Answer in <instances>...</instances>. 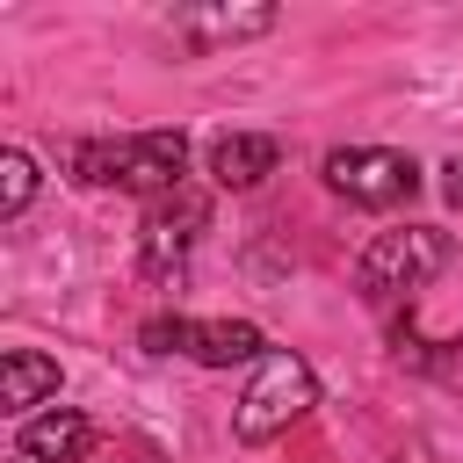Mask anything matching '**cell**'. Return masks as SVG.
Segmentation results:
<instances>
[{
	"instance_id": "obj_1",
	"label": "cell",
	"mask_w": 463,
	"mask_h": 463,
	"mask_svg": "<svg viewBox=\"0 0 463 463\" xmlns=\"http://www.w3.org/2000/svg\"><path fill=\"white\" fill-rule=\"evenodd\" d=\"M72 181L87 188H130V195H166L188 174V137L181 130H130V137H87L65 152Z\"/></svg>"
},
{
	"instance_id": "obj_2",
	"label": "cell",
	"mask_w": 463,
	"mask_h": 463,
	"mask_svg": "<svg viewBox=\"0 0 463 463\" xmlns=\"http://www.w3.org/2000/svg\"><path fill=\"white\" fill-rule=\"evenodd\" d=\"M311 405H318V376H311V362L289 354V347H275V354L253 369V383H246V398H239V412H232V434H239L246 449H253V441H275V434L297 427Z\"/></svg>"
},
{
	"instance_id": "obj_3",
	"label": "cell",
	"mask_w": 463,
	"mask_h": 463,
	"mask_svg": "<svg viewBox=\"0 0 463 463\" xmlns=\"http://www.w3.org/2000/svg\"><path fill=\"white\" fill-rule=\"evenodd\" d=\"M203 224H210V195H203L195 181L152 195V203H145V224H137V260H145V275H152V282H174L181 260L195 253Z\"/></svg>"
},
{
	"instance_id": "obj_4",
	"label": "cell",
	"mask_w": 463,
	"mask_h": 463,
	"mask_svg": "<svg viewBox=\"0 0 463 463\" xmlns=\"http://www.w3.org/2000/svg\"><path fill=\"white\" fill-rule=\"evenodd\" d=\"M441 260H449V239H441V232H427V224H405V232H376V239L362 246L354 282H362V297H369V304H391V297L420 289Z\"/></svg>"
},
{
	"instance_id": "obj_5",
	"label": "cell",
	"mask_w": 463,
	"mask_h": 463,
	"mask_svg": "<svg viewBox=\"0 0 463 463\" xmlns=\"http://www.w3.org/2000/svg\"><path fill=\"white\" fill-rule=\"evenodd\" d=\"M326 188L362 203V210H398L420 188V159L383 152V145H340V152H326Z\"/></svg>"
},
{
	"instance_id": "obj_6",
	"label": "cell",
	"mask_w": 463,
	"mask_h": 463,
	"mask_svg": "<svg viewBox=\"0 0 463 463\" xmlns=\"http://www.w3.org/2000/svg\"><path fill=\"white\" fill-rule=\"evenodd\" d=\"M275 137H260V130H232V137H217L210 145V181L217 188H260L268 174H275Z\"/></svg>"
},
{
	"instance_id": "obj_7",
	"label": "cell",
	"mask_w": 463,
	"mask_h": 463,
	"mask_svg": "<svg viewBox=\"0 0 463 463\" xmlns=\"http://www.w3.org/2000/svg\"><path fill=\"white\" fill-rule=\"evenodd\" d=\"M87 449H94V427H87V412H72V405L36 412V420L22 427V456H29V463H80Z\"/></svg>"
},
{
	"instance_id": "obj_8",
	"label": "cell",
	"mask_w": 463,
	"mask_h": 463,
	"mask_svg": "<svg viewBox=\"0 0 463 463\" xmlns=\"http://www.w3.org/2000/svg\"><path fill=\"white\" fill-rule=\"evenodd\" d=\"M43 398H58V362L36 354V347H7V362H0V405L7 412H29Z\"/></svg>"
},
{
	"instance_id": "obj_9",
	"label": "cell",
	"mask_w": 463,
	"mask_h": 463,
	"mask_svg": "<svg viewBox=\"0 0 463 463\" xmlns=\"http://www.w3.org/2000/svg\"><path fill=\"white\" fill-rule=\"evenodd\" d=\"M188 354H195L203 369H232V362H268V347H260V326H246V318H210V326H195Z\"/></svg>"
},
{
	"instance_id": "obj_10",
	"label": "cell",
	"mask_w": 463,
	"mask_h": 463,
	"mask_svg": "<svg viewBox=\"0 0 463 463\" xmlns=\"http://www.w3.org/2000/svg\"><path fill=\"white\" fill-rule=\"evenodd\" d=\"M188 43H239V36H268L275 29V7H203V14H181Z\"/></svg>"
},
{
	"instance_id": "obj_11",
	"label": "cell",
	"mask_w": 463,
	"mask_h": 463,
	"mask_svg": "<svg viewBox=\"0 0 463 463\" xmlns=\"http://www.w3.org/2000/svg\"><path fill=\"white\" fill-rule=\"evenodd\" d=\"M29 195H36V159L14 145V152L0 159V217H22V210H29Z\"/></svg>"
},
{
	"instance_id": "obj_12",
	"label": "cell",
	"mask_w": 463,
	"mask_h": 463,
	"mask_svg": "<svg viewBox=\"0 0 463 463\" xmlns=\"http://www.w3.org/2000/svg\"><path fill=\"white\" fill-rule=\"evenodd\" d=\"M145 354H188V340H195V318H181V311H159V318H145Z\"/></svg>"
},
{
	"instance_id": "obj_13",
	"label": "cell",
	"mask_w": 463,
	"mask_h": 463,
	"mask_svg": "<svg viewBox=\"0 0 463 463\" xmlns=\"http://www.w3.org/2000/svg\"><path fill=\"white\" fill-rule=\"evenodd\" d=\"M441 195L463 210V159H449V166H441Z\"/></svg>"
},
{
	"instance_id": "obj_14",
	"label": "cell",
	"mask_w": 463,
	"mask_h": 463,
	"mask_svg": "<svg viewBox=\"0 0 463 463\" xmlns=\"http://www.w3.org/2000/svg\"><path fill=\"white\" fill-rule=\"evenodd\" d=\"M14 463H29V456H14Z\"/></svg>"
}]
</instances>
